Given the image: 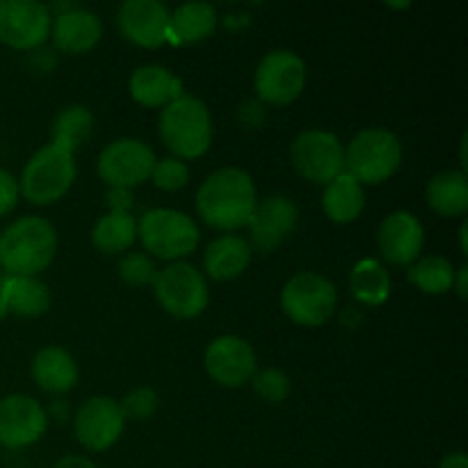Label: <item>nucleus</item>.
Here are the masks:
<instances>
[{
    "label": "nucleus",
    "mask_w": 468,
    "mask_h": 468,
    "mask_svg": "<svg viewBox=\"0 0 468 468\" xmlns=\"http://www.w3.org/2000/svg\"><path fill=\"white\" fill-rule=\"evenodd\" d=\"M291 165L304 181L327 186L332 178L346 172V144L341 137L324 128H306L291 142Z\"/></svg>",
    "instance_id": "1a4fd4ad"
},
{
    "label": "nucleus",
    "mask_w": 468,
    "mask_h": 468,
    "mask_svg": "<svg viewBox=\"0 0 468 468\" xmlns=\"http://www.w3.org/2000/svg\"><path fill=\"white\" fill-rule=\"evenodd\" d=\"M50 288L39 277H0V320L7 315L39 318L50 309Z\"/></svg>",
    "instance_id": "4be33fe9"
},
{
    "label": "nucleus",
    "mask_w": 468,
    "mask_h": 468,
    "mask_svg": "<svg viewBox=\"0 0 468 468\" xmlns=\"http://www.w3.org/2000/svg\"><path fill=\"white\" fill-rule=\"evenodd\" d=\"M457 236H460V251L466 256L468 254V224L466 222H462L460 233H457Z\"/></svg>",
    "instance_id": "a19ab883"
},
{
    "label": "nucleus",
    "mask_w": 468,
    "mask_h": 468,
    "mask_svg": "<svg viewBox=\"0 0 468 468\" xmlns=\"http://www.w3.org/2000/svg\"><path fill=\"white\" fill-rule=\"evenodd\" d=\"M320 204H323V213L327 215L329 222L346 227V224L356 222L364 213L366 190L356 178L343 172L324 186Z\"/></svg>",
    "instance_id": "393cba45"
},
{
    "label": "nucleus",
    "mask_w": 468,
    "mask_h": 468,
    "mask_svg": "<svg viewBox=\"0 0 468 468\" xmlns=\"http://www.w3.org/2000/svg\"><path fill=\"white\" fill-rule=\"evenodd\" d=\"M190 167L186 160H178L174 155L155 160V167L151 172V183L163 192H181L190 183Z\"/></svg>",
    "instance_id": "473e14b6"
},
{
    "label": "nucleus",
    "mask_w": 468,
    "mask_h": 468,
    "mask_svg": "<svg viewBox=\"0 0 468 468\" xmlns=\"http://www.w3.org/2000/svg\"><path fill=\"white\" fill-rule=\"evenodd\" d=\"M388 7H393V9H400V7H410V3H388Z\"/></svg>",
    "instance_id": "37998d69"
},
{
    "label": "nucleus",
    "mask_w": 468,
    "mask_h": 468,
    "mask_svg": "<svg viewBox=\"0 0 468 468\" xmlns=\"http://www.w3.org/2000/svg\"><path fill=\"white\" fill-rule=\"evenodd\" d=\"M405 151L400 137L382 126L364 128L346 144V172L361 186H382L396 176Z\"/></svg>",
    "instance_id": "423d86ee"
},
{
    "label": "nucleus",
    "mask_w": 468,
    "mask_h": 468,
    "mask_svg": "<svg viewBox=\"0 0 468 468\" xmlns=\"http://www.w3.org/2000/svg\"><path fill=\"white\" fill-rule=\"evenodd\" d=\"M430 210L441 218H464L468 213V174L462 169H443L425 186Z\"/></svg>",
    "instance_id": "a878e982"
},
{
    "label": "nucleus",
    "mask_w": 468,
    "mask_h": 468,
    "mask_svg": "<svg viewBox=\"0 0 468 468\" xmlns=\"http://www.w3.org/2000/svg\"><path fill=\"white\" fill-rule=\"evenodd\" d=\"M119 279L133 288L151 286L158 274V265L146 251H126L117 263Z\"/></svg>",
    "instance_id": "7c9ffc66"
},
{
    "label": "nucleus",
    "mask_w": 468,
    "mask_h": 468,
    "mask_svg": "<svg viewBox=\"0 0 468 468\" xmlns=\"http://www.w3.org/2000/svg\"><path fill=\"white\" fill-rule=\"evenodd\" d=\"M259 204V190L242 167H219L204 178L195 195L199 219L222 233L245 229Z\"/></svg>",
    "instance_id": "f257e3e1"
},
{
    "label": "nucleus",
    "mask_w": 468,
    "mask_h": 468,
    "mask_svg": "<svg viewBox=\"0 0 468 468\" xmlns=\"http://www.w3.org/2000/svg\"><path fill=\"white\" fill-rule=\"evenodd\" d=\"M96 119L87 105L69 103L55 114L53 126H50V144L67 149L76 154L90 137L94 135Z\"/></svg>",
    "instance_id": "c85d7f7f"
},
{
    "label": "nucleus",
    "mask_w": 468,
    "mask_h": 468,
    "mask_svg": "<svg viewBox=\"0 0 468 468\" xmlns=\"http://www.w3.org/2000/svg\"><path fill=\"white\" fill-rule=\"evenodd\" d=\"M119 405H122L126 420H149L158 411L160 396L155 388L137 387L128 391L123 400H119Z\"/></svg>",
    "instance_id": "72a5a7b5"
},
{
    "label": "nucleus",
    "mask_w": 468,
    "mask_h": 468,
    "mask_svg": "<svg viewBox=\"0 0 468 468\" xmlns=\"http://www.w3.org/2000/svg\"><path fill=\"white\" fill-rule=\"evenodd\" d=\"M137 240L151 259L186 261L199 247L201 231L195 218L176 208H149L137 219Z\"/></svg>",
    "instance_id": "39448f33"
},
{
    "label": "nucleus",
    "mask_w": 468,
    "mask_h": 468,
    "mask_svg": "<svg viewBox=\"0 0 468 468\" xmlns=\"http://www.w3.org/2000/svg\"><path fill=\"white\" fill-rule=\"evenodd\" d=\"M300 222V208L286 195H268L259 199L250 219V245L263 254L279 250L295 233Z\"/></svg>",
    "instance_id": "dca6fc26"
},
{
    "label": "nucleus",
    "mask_w": 468,
    "mask_h": 468,
    "mask_svg": "<svg viewBox=\"0 0 468 468\" xmlns=\"http://www.w3.org/2000/svg\"><path fill=\"white\" fill-rule=\"evenodd\" d=\"M219 14L213 3L204 0H190L183 3L169 14V35L167 44L172 46H195L213 37L218 30Z\"/></svg>",
    "instance_id": "b1692460"
},
{
    "label": "nucleus",
    "mask_w": 468,
    "mask_h": 468,
    "mask_svg": "<svg viewBox=\"0 0 468 468\" xmlns=\"http://www.w3.org/2000/svg\"><path fill=\"white\" fill-rule=\"evenodd\" d=\"M30 378L44 393L62 398L76 388L80 370H78V361L73 359L67 347L46 346L32 356Z\"/></svg>",
    "instance_id": "412c9836"
},
{
    "label": "nucleus",
    "mask_w": 468,
    "mask_h": 468,
    "mask_svg": "<svg viewBox=\"0 0 468 468\" xmlns=\"http://www.w3.org/2000/svg\"><path fill=\"white\" fill-rule=\"evenodd\" d=\"M437 468H468V455L464 451H452L441 457Z\"/></svg>",
    "instance_id": "58836bf2"
},
{
    "label": "nucleus",
    "mask_w": 468,
    "mask_h": 468,
    "mask_svg": "<svg viewBox=\"0 0 468 468\" xmlns=\"http://www.w3.org/2000/svg\"><path fill=\"white\" fill-rule=\"evenodd\" d=\"M53 14L41 0H0V44L14 50H35L50 37Z\"/></svg>",
    "instance_id": "ddd939ff"
},
{
    "label": "nucleus",
    "mask_w": 468,
    "mask_h": 468,
    "mask_svg": "<svg viewBox=\"0 0 468 468\" xmlns=\"http://www.w3.org/2000/svg\"><path fill=\"white\" fill-rule=\"evenodd\" d=\"M250 384L256 396L268 402V405H282L291 396V378L282 368H274V366L256 370Z\"/></svg>",
    "instance_id": "2f4dec72"
},
{
    "label": "nucleus",
    "mask_w": 468,
    "mask_h": 468,
    "mask_svg": "<svg viewBox=\"0 0 468 468\" xmlns=\"http://www.w3.org/2000/svg\"><path fill=\"white\" fill-rule=\"evenodd\" d=\"M169 14L160 0H126L117 9V27L128 44L155 50L167 44Z\"/></svg>",
    "instance_id": "a211bd4d"
},
{
    "label": "nucleus",
    "mask_w": 468,
    "mask_h": 468,
    "mask_svg": "<svg viewBox=\"0 0 468 468\" xmlns=\"http://www.w3.org/2000/svg\"><path fill=\"white\" fill-rule=\"evenodd\" d=\"M306 64L295 50L274 48L259 59L254 71V91L261 105L286 108L302 96L306 87Z\"/></svg>",
    "instance_id": "9d476101"
},
{
    "label": "nucleus",
    "mask_w": 468,
    "mask_h": 468,
    "mask_svg": "<svg viewBox=\"0 0 468 468\" xmlns=\"http://www.w3.org/2000/svg\"><path fill=\"white\" fill-rule=\"evenodd\" d=\"M58 231L41 215H23L0 231V268L12 277H37L53 265Z\"/></svg>",
    "instance_id": "f03ea898"
},
{
    "label": "nucleus",
    "mask_w": 468,
    "mask_h": 468,
    "mask_svg": "<svg viewBox=\"0 0 468 468\" xmlns=\"http://www.w3.org/2000/svg\"><path fill=\"white\" fill-rule=\"evenodd\" d=\"M78 176L76 154L59 149L55 144H44L23 165L18 181V192L26 201L35 206H53L69 195Z\"/></svg>",
    "instance_id": "20e7f679"
},
{
    "label": "nucleus",
    "mask_w": 468,
    "mask_h": 468,
    "mask_svg": "<svg viewBox=\"0 0 468 468\" xmlns=\"http://www.w3.org/2000/svg\"><path fill=\"white\" fill-rule=\"evenodd\" d=\"M391 274L384 263L373 256L356 261L350 270V292L359 304L379 309L391 297Z\"/></svg>",
    "instance_id": "bb28decb"
},
{
    "label": "nucleus",
    "mask_w": 468,
    "mask_h": 468,
    "mask_svg": "<svg viewBox=\"0 0 468 468\" xmlns=\"http://www.w3.org/2000/svg\"><path fill=\"white\" fill-rule=\"evenodd\" d=\"M279 302L288 320L300 327L315 329L329 323L338 311V291L324 274L297 272L282 288Z\"/></svg>",
    "instance_id": "6e6552de"
},
{
    "label": "nucleus",
    "mask_w": 468,
    "mask_h": 468,
    "mask_svg": "<svg viewBox=\"0 0 468 468\" xmlns=\"http://www.w3.org/2000/svg\"><path fill=\"white\" fill-rule=\"evenodd\" d=\"M50 41L64 55H85L103 39V21L91 9L67 5L53 14Z\"/></svg>",
    "instance_id": "6ab92c4d"
},
{
    "label": "nucleus",
    "mask_w": 468,
    "mask_h": 468,
    "mask_svg": "<svg viewBox=\"0 0 468 468\" xmlns=\"http://www.w3.org/2000/svg\"><path fill=\"white\" fill-rule=\"evenodd\" d=\"M151 286L165 314L176 320L199 318L210 304L208 279L187 261L165 265L163 270H158Z\"/></svg>",
    "instance_id": "0eeeda50"
},
{
    "label": "nucleus",
    "mask_w": 468,
    "mask_h": 468,
    "mask_svg": "<svg viewBox=\"0 0 468 468\" xmlns=\"http://www.w3.org/2000/svg\"><path fill=\"white\" fill-rule=\"evenodd\" d=\"M48 414L37 398L27 393H9L0 398V446L7 451H26L44 439Z\"/></svg>",
    "instance_id": "2eb2a0df"
},
{
    "label": "nucleus",
    "mask_w": 468,
    "mask_h": 468,
    "mask_svg": "<svg viewBox=\"0 0 468 468\" xmlns=\"http://www.w3.org/2000/svg\"><path fill=\"white\" fill-rule=\"evenodd\" d=\"M105 206H108V213H133L135 195L128 187H108L105 190Z\"/></svg>",
    "instance_id": "c9c22d12"
},
{
    "label": "nucleus",
    "mask_w": 468,
    "mask_h": 468,
    "mask_svg": "<svg viewBox=\"0 0 468 468\" xmlns=\"http://www.w3.org/2000/svg\"><path fill=\"white\" fill-rule=\"evenodd\" d=\"M251 256H254V250L247 238L238 233H222L206 247L204 277L213 282H233L247 272Z\"/></svg>",
    "instance_id": "5701e85b"
},
{
    "label": "nucleus",
    "mask_w": 468,
    "mask_h": 468,
    "mask_svg": "<svg viewBox=\"0 0 468 468\" xmlns=\"http://www.w3.org/2000/svg\"><path fill=\"white\" fill-rule=\"evenodd\" d=\"M457 268L451 259L441 254L420 256L407 268V282L425 295H446L452 291Z\"/></svg>",
    "instance_id": "c756f323"
},
{
    "label": "nucleus",
    "mask_w": 468,
    "mask_h": 468,
    "mask_svg": "<svg viewBox=\"0 0 468 468\" xmlns=\"http://www.w3.org/2000/svg\"><path fill=\"white\" fill-rule=\"evenodd\" d=\"M466 144H468V135H462V142H460V167L462 172H466Z\"/></svg>",
    "instance_id": "79ce46f5"
},
{
    "label": "nucleus",
    "mask_w": 468,
    "mask_h": 468,
    "mask_svg": "<svg viewBox=\"0 0 468 468\" xmlns=\"http://www.w3.org/2000/svg\"><path fill=\"white\" fill-rule=\"evenodd\" d=\"M206 375L222 388H242L259 370V356L254 346L242 336L213 338L204 352Z\"/></svg>",
    "instance_id": "4468645a"
},
{
    "label": "nucleus",
    "mask_w": 468,
    "mask_h": 468,
    "mask_svg": "<svg viewBox=\"0 0 468 468\" xmlns=\"http://www.w3.org/2000/svg\"><path fill=\"white\" fill-rule=\"evenodd\" d=\"M137 242L135 213H105L91 229V245L105 256H123Z\"/></svg>",
    "instance_id": "cd10ccee"
},
{
    "label": "nucleus",
    "mask_w": 468,
    "mask_h": 468,
    "mask_svg": "<svg viewBox=\"0 0 468 468\" xmlns=\"http://www.w3.org/2000/svg\"><path fill=\"white\" fill-rule=\"evenodd\" d=\"M158 137L178 160H197L213 146L215 128L208 105L192 94L172 101L158 114Z\"/></svg>",
    "instance_id": "7ed1b4c3"
},
{
    "label": "nucleus",
    "mask_w": 468,
    "mask_h": 468,
    "mask_svg": "<svg viewBox=\"0 0 468 468\" xmlns=\"http://www.w3.org/2000/svg\"><path fill=\"white\" fill-rule=\"evenodd\" d=\"M468 268L466 265H462V268H457L455 272V282H452V291L457 292V297H460L462 302L466 300V292H468Z\"/></svg>",
    "instance_id": "ea45409f"
},
{
    "label": "nucleus",
    "mask_w": 468,
    "mask_h": 468,
    "mask_svg": "<svg viewBox=\"0 0 468 468\" xmlns=\"http://www.w3.org/2000/svg\"><path fill=\"white\" fill-rule=\"evenodd\" d=\"M155 160L154 146L140 137H117L101 149L96 158V176L105 187L135 190L142 183L151 181Z\"/></svg>",
    "instance_id": "9b49d317"
},
{
    "label": "nucleus",
    "mask_w": 468,
    "mask_h": 468,
    "mask_svg": "<svg viewBox=\"0 0 468 468\" xmlns=\"http://www.w3.org/2000/svg\"><path fill=\"white\" fill-rule=\"evenodd\" d=\"M21 192H18V181L9 169L0 167V218L12 213L18 206Z\"/></svg>",
    "instance_id": "f704fd0d"
},
{
    "label": "nucleus",
    "mask_w": 468,
    "mask_h": 468,
    "mask_svg": "<svg viewBox=\"0 0 468 468\" xmlns=\"http://www.w3.org/2000/svg\"><path fill=\"white\" fill-rule=\"evenodd\" d=\"M73 437L85 451L105 452L126 432V416L112 396H91L73 414Z\"/></svg>",
    "instance_id": "f8f14e48"
},
{
    "label": "nucleus",
    "mask_w": 468,
    "mask_h": 468,
    "mask_svg": "<svg viewBox=\"0 0 468 468\" xmlns=\"http://www.w3.org/2000/svg\"><path fill=\"white\" fill-rule=\"evenodd\" d=\"M375 238H378L379 256L388 265L410 268L423 256L425 227L410 210H393L384 215Z\"/></svg>",
    "instance_id": "f3484780"
},
{
    "label": "nucleus",
    "mask_w": 468,
    "mask_h": 468,
    "mask_svg": "<svg viewBox=\"0 0 468 468\" xmlns=\"http://www.w3.org/2000/svg\"><path fill=\"white\" fill-rule=\"evenodd\" d=\"M128 94L137 105L149 110L167 108L172 101L181 99L183 80L163 64H142L128 78Z\"/></svg>",
    "instance_id": "aec40b11"
},
{
    "label": "nucleus",
    "mask_w": 468,
    "mask_h": 468,
    "mask_svg": "<svg viewBox=\"0 0 468 468\" xmlns=\"http://www.w3.org/2000/svg\"><path fill=\"white\" fill-rule=\"evenodd\" d=\"M46 414H48V423L50 420L64 423V420H69V416H71V407H69V402L62 400V398H55V400L46 407Z\"/></svg>",
    "instance_id": "e433bc0d"
},
{
    "label": "nucleus",
    "mask_w": 468,
    "mask_h": 468,
    "mask_svg": "<svg viewBox=\"0 0 468 468\" xmlns=\"http://www.w3.org/2000/svg\"><path fill=\"white\" fill-rule=\"evenodd\" d=\"M50 468H99V466L85 455H64L59 457V460Z\"/></svg>",
    "instance_id": "4c0bfd02"
}]
</instances>
